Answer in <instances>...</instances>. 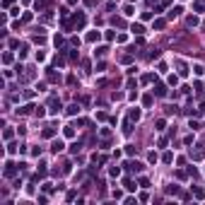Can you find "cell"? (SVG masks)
Masks as SVG:
<instances>
[{"mask_svg": "<svg viewBox=\"0 0 205 205\" xmlns=\"http://www.w3.org/2000/svg\"><path fill=\"white\" fill-rule=\"evenodd\" d=\"M152 92H155V97H166V87L164 85H155Z\"/></svg>", "mask_w": 205, "mask_h": 205, "instance_id": "3", "label": "cell"}, {"mask_svg": "<svg viewBox=\"0 0 205 205\" xmlns=\"http://www.w3.org/2000/svg\"><path fill=\"white\" fill-rule=\"evenodd\" d=\"M48 5H51V3H48V0H39V3H36V10H39V12H41V10H46Z\"/></svg>", "mask_w": 205, "mask_h": 205, "instance_id": "14", "label": "cell"}, {"mask_svg": "<svg viewBox=\"0 0 205 205\" xmlns=\"http://www.w3.org/2000/svg\"><path fill=\"white\" fill-rule=\"evenodd\" d=\"M24 55H27V44L20 46V58H24Z\"/></svg>", "mask_w": 205, "mask_h": 205, "instance_id": "27", "label": "cell"}, {"mask_svg": "<svg viewBox=\"0 0 205 205\" xmlns=\"http://www.w3.org/2000/svg\"><path fill=\"white\" fill-rule=\"evenodd\" d=\"M46 61V53L44 51H36V63H44Z\"/></svg>", "mask_w": 205, "mask_h": 205, "instance_id": "18", "label": "cell"}, {"mask_svg": "<svg viewBox=\"0 0 205 205\" xmlns=\"http://www.w3.org/2000/svg\"><path fill=\"white\" fill-rule=\"evenodd\" d=\"M164 24H166L164 20H155V29H164Z\"/></svg>", "mask_w": 205, "mask_h": 205, "instance_id": "25", "label": "cell"}, {"mask_svg": "<svg viewBox=\"0 0 205 205\" xmlns=\"http://www.w3.org/2000/svg\"><path fill=\"white\" fill-rule=\"evenodd\" d=\"M63 147H65V145H63V140H53V142H51V152L58 155V152H63Z\"/></svg>", "mask_w": 205, "mask_h": 205, "instance_id": "2", "label": "cell"}, {"mask_svg": "<svg viewBox=\"0 0 205 205\" xmlns=\"http://www.w3.org/2000/svg\"><path fill=\"white\" fill-rule=\"evenodd\" d=\"M128 118H130V121H138V118H140V109H138V106L130 109V111H128Z\"/></svg>", "mask_w": 205, "mask_h": 205, "instance_id": "6", "label": "cell"}, {"mask_svg": "<svg viewBox=\"0 0 205 205\" xmlns=\"http://www.w3.org/2000/svg\"><path fill=\"white\" fill-rule=\"evenodd\" d=\"M123 186H125V191H130V193H133V191L138 188V186H135L133 181H130V179H125V181H123Z\"/></svg>", "mask_w": 205, "mask_h": 205, "instance_id": "12", "label": "cell"}, {"mask_svg": "<svg viewBox=\"0 0 205 205\" xmlns=\"http://www.w3.org/2000/svg\"><path fill=\"white\" fill-rule=\"evenodd\" d=\"M80 150H82V142H80V140H77V142H72V145H70V152H72V155H77V152H80Z\"/></svg>", "mask_w": 205, "mask_h": 205, "instance_id": "11", "label": "cell"}, {"mask_svg": "<svg viewBox=\"0 0 205 205\" xmlns=\"http://www.w3.org/2000/svg\"><path fill=\"white\" fill-rule=\"evenodd\" d=\"M41 135H44V138H53V135H55V128H46Z\"/></svg>", "mask_w": 205, "mask_h": 205, "instance_id": "17", "label": "cell"}, {"mask_svg": "<svg viewBox=\"0 0 205 205\" xmlns=\"http://www.w3.org/2000/svg\"><path fill=\"white\" fill-rule=\"evenodd\" d=\"M109 174H111V176H118V174H121V166H116V164H114V166L109 169Z\"/></svg>", "mask_w": 205, "mask_h": 205, "instance_id": "19", "label": "cell"}, {"mask_svg": "<svg viewBox=\"0 0 205 205\" xmlns=\"http://www.w3.org/2000/svg\"><path fill=\"white\" fill-rule=\"evenodd\" d=\"M193 72H196V75H203V72H205V68L198 63V65H193Z\"/></svg>", "mask_w": 205, "mask_h": 205, "instance_id": "21", "label": "cell"}, {"mask_svg": "<svg viewBox=\"0 0 205 205\" xmlns=\"http://www.w3.org/2000/svg\"><path fill=\"white\" fill-rule=\"evenodd\" d=\"M179 75H181V77H186V75H188V70H186V65H183L181 61H179Z\"/></svg>", "mask_w": 205, "mask_h": 205, "instance_id": "16", "label": "cell"}, {"mask_svg": "<svg viewBox=\"0 0 205 205\" xmlns=\"http://www.w3.org/2000/svg\"><path fill=\"white\" fill-rule=\"evenodd\" d=\"M162 162H164V164H171V162H174V155H171V152H164Z\"/></svg>", "mask_w": 205, "mask_h": 205, "instance_id": "15", "label": "cell"}, {"mask_svg": "<svg viewBox=\"0 0 205 205\" xmlns=\"http://www.w3.org/2000/svg\"><path fill=\"white\" fill-rule=\"evenodd\" d=\"M68 114H70V116H77V114H80V106H77V104H70V106H68Z\"/></svg>", "mask_w": 205, "mask_h": 205, "instance_id": "10", "label": "cell"}, {"mask_svg": "<svg viewBox=\"0 0 205 205\" xmlns=\"http://www.w3.org/2000/svg\"><path fill=\"white\" fill-rule=\"evenodd\" d=\"M99 36H101L99 31H89V34H87V41H89V44H94V41H99Z\"/></svg>", "mask_w": 205, "mask_h": 205, "instance_id": "7", "label": "cell"}, {"mask_svg": "<svg viewBox=\"0 0 205 205\" xmlns=\"http://www.w3.org/2000/svg\"><path fill=\"white\" fill-rule=\"evenodd\" d=\"M150 3H157V0H150Z\"/></svg>", "mask_w": 205, "mask_h": 205, "instance_id": "31", "label": "cell"}, {"mask_svg": "<svg viewBox=\"0 0 205 205\" xmlns=\"http://www.w3.org/2000/svg\"><path fill=\"white\" fill-rule=\"evenodd\" d=\"M181 12H183L181 7H171V10H169V20H176V17H179Z\"/></svg>", "mask_w": 205, "mask_h": 205, "instance_id": "9", "label": "cell"}, {"mask_svg": "<svg viewBox=\"0 0 205 205\" xmlns=\"http://www.w3.org/2000/svg\"><path fill=\"white\" fill-rule=\"evenodd\" d=\"M186 22H188V27H196V24H198V17H196V15H191Z\"/></svg>", "mask_w": 205, "mask_h": 205, "instance_id": "20", "label": "cell"}, {"mask_svg": "<svg viewBox=\"0 0 205 205\" xmlns=\"http://www.w3.org/2000/svg\"><path fill=\"white\" fill-rule=\"evenodd\" d=\"M142 104H145V106H152V97H150V94H147V97L142 99Z\"/></svg>", "mask_w": 205, "mask_h": 205, "instance_id": "28", "label": "cell"}, {"mask_svg": "<svg viewBox=\"0 0 205 205\" xmlns=\"http://www.w3.org/2000/svg\"><path fill=\"white\" fill-rule=\"evenodd\" d=\"M106 51H109V48H106V46H99V48H97V51H94V55H106Z\"/></svg>", "mask_w": 205, "mask_h": 205, "instance_id": "22", "label": "cell"}, {"mask_svg": "<svg viewBox=\"0 0 205 205\" xmlns=\"http://www.w3.org/2000/svg\"><path fill=\"white\" fill-rule=\"evenodd\" d=\"M63 135H65V138H75V128H72V125H65V128H63Z\"/></svg>", "mask_w": 205, "mask_h": 205, "instance_id": "8", "label": "cell"}, {"mask_svg": "<svg viewBox=\"0 0 205 205\" xmlns=\"http://www.w3.org/2000/svg\"><path fill=\"white\" fill-rule=\"evenodd\" d=\"M17 147H20L17 142H10V145H7V152H10V155H12V152H17Z\"/></svg>", "mask_w": 205, "mask_h": 205, "instance_id": "23", "label": "cell"}, {"mask_svg": "<svg viewBox=\"0 0 205 205\" xmlns=\"http://www.w3.org/2000/svg\"><path fill=\"white\" fill-rule=\"evenodd\" d=\"M85 5H97V0H85Z\"/></svg>", "mask_w": 205, "mask_h": 205, "instance_id": "30", "label": "cell"}, {"mask_svg": "<svg viewBox=\"0 0 205 205\" xmlns=\"http://www.w3.org/2000/svg\"><path fill=\"white\" fill-rule=\"evenodd\" d=\"M15 174H17V166H15V164H10V162H7V164H5V176H7V179H10V176H15Z\"/></svg>", "mask_w": 205, "mask_h": 205, "instance_id": "4", "label": "cell"}, {"mask_svg": "<svg viewBox=\"0 0 205 205\" xmlns=\"http://www.w3.org/2000/svg\"><path fill=\"white\" fill-rule=\"evenodd\" d=\"M135 152H138V150H135L133 145H125V155H135Z\"/></svg>", "mask_w": 205, "mask_h": 205, "instance_id": "24", "label": "cell"}, {"mask_svg": "<svg viewBox=\"0 0 205 205\" xmlns=\"http://www.w3.org/2000/svg\"><path fill=\"white\" fill-rule=\"evenodd\" d=\"M58 111H61V101H58V99H51V104H48V114L55 116Z\"/></svg>", "mask_w": 205, "mask_h": 205, "instance_id": "1", "label": "cell"}, {"mask_svg": "<svg viewBox=\"0 0 205 205\" xmlns=\"http://www.w3.org/2000/svg\"><path fill=\"white\" fill-rule=\"evenodd\" d=\"M130 31L140 36V34H145V27H142V24H133V27H130Z\"/></svg>", "mask_w": 205, "mask_h": 205, "instance_id": "13", "label": "cell"}, {"mask_svg": "<svg viewBox=\"0 0 205 205\" xmlns=\"http://www.w3.org/2000/svg\"><path fill=\"white\" fill-rule=\"evenodd\" d=\"M176 82H179V77H176V75H169V85H174V87H176Z\"/></svg>", "mask_w": 205, "mask_h": 205, "instance_id": "29", "label": "cell"}, {"mask_svg": "<svg viewBox=\"0 0 205 205\" xmlns=\"http://www.w3.org/2000/svg\"><path fill=\"white\" fill-rule=\"evenodd\" d=\"M125 169H130V171H142V164H140V162H128Z\"/></svg>", "mask_w": 205, "mask_h": 205, "instance_id": "5", "label": "cell"}, {"mask_svg": "<svg viewBox=\"0 0 205 205\" xmlns=\"http://www.w3.org/2000/svg\"><path fill=\"white\" fill-rule=\"evenodd\" d=\"M123 15H128V17L133 15V5H125V7H123Z\"/></svg>", "mask_w": 205, "mask_h": 205, "instance_id": "26", "label": "cell"}]
</instances>
